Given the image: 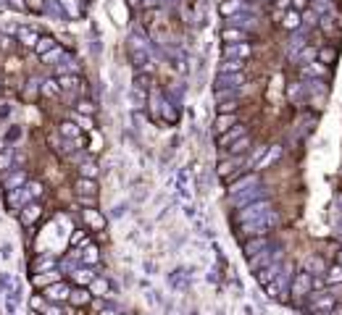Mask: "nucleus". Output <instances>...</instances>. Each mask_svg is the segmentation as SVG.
Segmentation results:
<instances>
[{
    "instance_id": "obj_20",
    "label": "nucleus",
    "mask_w": 342,
    "mask_h": 315,
    "mask_svg": "<svg viewBox=\"0 0 342 315\" xmlns=\"http://www.w3.org/2000/svg\"><path fill=\"white\" fill-rule=\"evenodd\" d=\"M74 281H77L79 286H90V284L95 281V276L90 271H74Z\"/></svg>"
},
{
    "instance_id": "obj_8",
    "label": "nucleus",
    "mask_w": 342,
    "mask_h": 315,
    "mask_svg": "<svg viewBox=\"0 0 342 315\" xmlns=\"http://www.w3.org/2000/svg\"><path fill=\"white\" fill-rule=\"evenodd\" d=\"M234 113H218V118H216V132L218 134H224V132H229V129L234 126Z\"/></svg>"
},
{
    "instance_id": "obj_12",
    "label": "nucleus",
    "mask_w": 342,
    "mask_h": 315,
    "mask_svg": "<svg viewBox=\"0 0 342 315\" xmlns=\"http://www.w3.org/2000/svg\"><path fill=\"white\" fill-rule=\"evenodd\" d=\"M58 84H61V89H74V87H79V76L77 74H61L58 76Z\"/></svg>"
},
{
    "instance_id": "obj_25",
    "label": "nucleus",
    "mask_w": 342,
    "mask_h": 315,
    "mask_svg": "<svg viewBox=\"0 0 342 315\" xmlns=\"http://www.w3.org/2000/svg\"><path fill=\"white\" fill-rule=\"evenodd\" d=\"M37 216H40V207H37V205H29L27 210H24V221H27V224H32Z\"/></svg>"
},
{
    "instance_id": "obj_29",
    "label": "nucleus",
    "mask_w": 342,
    "mask_h": 315,
    "mask_svg": "<svg viewBox=\"0 0 342 315\" xmlns=\"http://www.w3.org/2000/svg\"><path fill=\"white\" fill-rule=\"evenodd\" d=\"M42 192H45V187L40 181H29V195L32 197H42Z\"/></svg>"
},
{
    "instance_id": "obj_19",
    "label": "nucleus",
    "mask_w": 342,
    "mask_h": 315,
    "mask_svg": "<svg viewBox=\"0 0 342 315\" xmlns=\"http://www.w3.org/2000/svg\"><path fill=\"white\" fill-rule=\"evenodd\" d=\"M85 218H87V224H90V226H95V229H103V226H105V221H103V218L95 213V207H90V210H85Z\"/></svg>"
},
{
    "instance_id": "obj_26",
    "label": "nucleus",
    "mask_w": 342,
    "mask_h": 315,
    "mask_svg": "<svg viewBox=\"0 0 342 315\" xmlns=\"http://www.w3.org/2000/svg\"><path fill=\"white\" fill-rule=\"evenodd\" d=\"M90 286H93V291H97V297H105V291H108V284H105V281H93V284H90Z\"/></svg>"
},
{
    "instance_id": "obj_18",
    "label": "nucleus",
    "mask_w": 342,
    "mask_h": 315,
    "mask_svg": "<svg viewBox=\"0 0 342 315\" xmlns=\"http://www.w3.org/2000/svg\"><path fill=\"white\" fill-rule=\"evenodd\" d=\"M74 124H77L79 129H85V132H93L95 121H93V116H82V113H77V116H74Z\"/></svg>"
},
{
    "instance_id": "obj_44",
    "label": "nucleus",
    "mask_w": 342,
    "mask_h": 315,
    "mask_svg": "<svg viewBox=\"0 0 342 315\" xmlns=\"http://www.w3.org/2000/svg\"><path fill=\"white\" fill-rule=\"evenodd\" d=\"M3 150H5V147H3V142H0V152H3Z\"/></svg>"
},
{
    "instance_id": "obj_27",
    "label": "nucleus",
    "mask_w": 342,
    "mask_h": 315,
    "mask_svg": "<svg viewBox=\"0 0 342 315\" xmlns=\"http://www.w3.org/2000/svg\"><path fill=\"white\" fill-rule=\"evenodd\" d=\"M42 8H45V0H27V11L42 13Z\"/></svg>"
},
{
    "instance_id": "obj_32",
    "label": "nucleus",
    "mask_w": 342,
    "mask_h": 315,
    "mask_svg": "<svg viewBox=\"0 0 342 315\" xmlns=\"http://www.w3.org/2000/svg\"><path fill=\"white\" fill-rule=\"evenodd\" d=\"M82 258H85V263H97V247H87Z\"/></svg>"
},
{
    "instance_id": "obj_5",
    "label": "nucleus",
    "mask_w": 342,
    "mask_h": 315,
    "mask_svg": "<svg viewBox=\"0 0 342 315\" xmlns=\"http://www.w3.org/2000/svg\"><path fill=\"white\" fill-rule=\"evenodd\" d=\"M245 32L242 29H234V27H226V29H221V40L226 42V45H237V42H245Z\"/></svg>"
},
{
    "instance_id": "obj_35",
    "label": "nucleus",
    "mask_w": 342,
    "mask_h": 315,
    "mask_svg": "<svg viewBox=\"0 0 342 315\" xmlns=\"http://www.w3.org/2000/svg\"><path fill=\"white\" fill-rule=\"evenodd\" d=\"M61 3H63L66 8H68V13H71V16H77V13H79V8H77V0H61Z\"/></svg>"
},
{
    "instance_id": "obj_23",
    "label": "nucleus",
    "mask_w": 342,
    "mask_h": 315,
    "mask_svg": "<svg viewBox=\"0 0 342 315\" xmlns=\"http://www.w3.org/2000/svg\"><path fill=\"white\" fill-rule=\"evenodd\" d=\"M248 147H250V140H248V137H240V140H237V142H234L232 147H229V152H234V155H240V152H245Z\"/></svg>"
},
{
    "instance_id": "obj_6",
    "label": "nucleus",
    "mask_w": 342,
    "mask_h": 315,
    "mask_svg": "<svg viewBox=\"0 0 342 315\" xmlns=\"http://www.w3.org/2000/svg\"><path fill=\"white\" fill-rule=\"evenodd\" d=\"M240 137H245V126H234V129H229V132L218 134V147H226L229 142L240 140Z\"/></svg>"
},
{
    "instance_id": "obj_24",
    "label": "nucleus",
    "mask_w": 342,
    "mask_h": 315,
    "mask_svg": "<svg viewBox=\"0 0 342 315\" xmlns=\"http://www.w3.org/2000/svg\"><path fill=\"white\" fill-rule=\"evenodd\" d=\"M271 279H274V271H271V268H261V271H258V284H263V286H269V284H271Z\"/></svg>"
},
{
    "instance_id": "obj_34",
    "label": "nucleus",
    "mask_w": 342,
    "mask_h": 315,
    "mask_svg": "<svg viewBox=\"0 0 342 315\" xmlns=\"http://www.w3.org/2000/svg\"><path fill=\"white\" fill-rule=\"evenodd\" d=\"M87 242V234L85 231H74L71 234V244H85Z\"/></svg>"
},
{
    "instance_id": "obj_1",
    "label": "nucleus",
    "mask_w": 342,
    "mask_h": 315,
    "mask_svg": "<svg viewBox=\"0 0 342 315\" xmlns=\"http://www.w3.org/2000/svg\"><path fill=\"white\" fill-rule=\"evenodd\" d=\"M74 192H77V197H97V184H95V179L79 176L77 184H74Z\"/></svg>"
},
{
    "instance_id": "obj_11",
    "label": "nucleus",
    "mask_w": 342,
    "mask_h": 315,
    "mask_svg": "<svg viewBox=\"0 0 342 315\" xmlns=\"http://www.w3.org/2000/svg\"><path fill=\"white\" fill-rule=\"evenodd\" d=\"M37 40H40V34L32 32V29H21V32H19V42L24 45V48H34Z\"/></svg>"
},
{
    "instance_id": "obj_42",
    "label": "nucleus",
    "mask_w": 342,
    "mask_h": 315,
    "mask_svg": "<svg viewBox=\"0 0 342 315\" xmlns=\"http://www.w3.org/2000/svg\"><path fill=\"white\" fill-rule=\"evenodd\" d=\"M329 315H342V307H334V310H332Z\"/></svg>"
},
{
    "instance_id": "obj_2",
    "label": "nucleus",
    "mask_w": 342,
    "mask_h": 315,
    "mask_svg": "<svg viewBox=\"0 0 342 315\" xmlns=\"http://www.w3.org/2000/svg\"><path fill=\"white\" fill-rule=\"evenodd\" d=\"M90 302H93V291L87 286H77L68 294V305H74V307H87Z\"/></svg>"
},
{
    "instance_id": "obj_31",
    "label": "nucleus",
    "mask_w": 342,
    "mask_h": 315,
    "mask_svg": "<svg viewBox=\"0 0 342 315\" xmlns=\"http://www.w3.org/2000/svg\"><path fill=\"white\" fill-rule=\"evenodd\" d=\"M334 56H337L334 50H321V53H318V63H332Z\"/></svg>"
},
{
    "instance_id": "obj_13",
    "label": "nucleus",
    "mask_w": 342,
    "mask_h": 315,
    "mask_svg": "<svg viewBox=\"0 0 342 315\" xmlns=\"http://www.w3.org/2000/svg\"><path fill=\"white\" fill-rule=\"evenodd\" d=\"M32 281H34V286H50V284L58 281V273H56V271H50V273H37Z\"/></svg>"
},
{
    "instance_id": "obj_39",
    "label": "nucleus",
    "mask_w": 342,
    "mask_h": 315,
    "mask_svg": "<svg viewBox=\"0 0 342 315\" xmlns=\"http://www.w3.org/2000/svg\"><path fill=\"white\" fill-rule=\"evenodd\" d=\"M292 8L295 11H306L308 8V0H292Z\"/></svg>"
},
{
    "instance_id": "obj_33",
    "label": "nucleus",
    "mask_w": 342,
    "mask_h": 315,
    "mask_svg": "<svg viewBox=\"0 0 342 315\" xmlns=\"http://www.w3.org/2000/svg\"><path fill=\"white\" fill-rule=\"evenodd\" d=\"M234 111H237V103H234V100H226V103L218 105V113H234Z\"/></svg>"
},
{
    "instance_id": "obj_17",
    "label": "nucleus",
    "mask_w": 342,
    "mask_h": 315,
    "mask_svg": "<svg viewBox=\"0 0 342 315\" xmlns=\"http://www.w3.org/2000/svg\"><path fill=\"white\" fill-rule=\"evenodd\" d=\"M245 68V60H226L221 63V74H240Z\"/></svg>"
},
{
    "instance_id": "obj_10",
    "label": "nucleus",
    "mask_w": 342,
    "mask_h": 315,
    "mask_svg": "<svg viewBox=\"0 0 342 315\" xmlns=\"http://www.w3.org/2000/svg\"><path fill=\"white\" fill-rule=\"evenodd\" d=\"M53 48H58V45H56V40L45 34V37H40V40H37V45H34V53H37V56H45V53H50Z\"/></svg>"
},
{
    "instance_id": "obj_15",
    "label": "nucleus",
    "mask_w": 342,
    "mask_h": 315,
    "mask_svg": "<svg viewBox=\"0 0 342 315\" xmlns=\"http://www.w3.org/2000/svg\"><path fill=\"white\" fill-rule=\"evenodd\" d=\"M282 27H284V29H298V27H300V11H295V8H292V11H287V13H284V21H282Z\"/></svg>"
},
{
    "instance_id": "obj_16",
    "label": "nucleus",
    "mask_w": 342,
    "mask_h": 315,
    "mask_svg": "<svg viewBox=\"0 0 342 315\" xmlns=\"http://www.w3.org/2000/svg\"><path fill=\"white\" fill-rule=\"evenodd\" d=\"M77 113H82V116H95L97 108H95L93 100H79V103H77Z\"/></svg>"
},
{
    "instance_id": "obj_38",
    "label": "nucleus",
    "mask_w": 342,
    "mask_h": 315,
    "mask_svg": "<svg viewBox=\"0 0 342 315\" xmlns=\"http://www.w3.org/2000/svg\"><path fill=\"white\" fill-rule=\"evenodd\" d=\"M258 247H263V239H258V242H248L245 244V250H248V255H255L253 250H258Z\"/></svg>"
},
{
    "instance_id": "obj_14",
    "label": "nucleus",
    "mask_w": 342,
    "mask_h": 315,
    "mask_svg": "<svg viewBox=\"0 0 342 315\" xmlns=\"http://www.w3.org/2000/svg\"><path fill=\"white\" fill-rule=\"evenodd\" d=\"M240 11V0H221L218 3V13L221 16H232V13Z\"/></svg>"
},
{
    "instance_id": "obj_37",
    "label": "nucleus",
    "mask_w": 342,
    "mask_h": 315,
    "mask_svg": "<svg viewBox=\"0 0 342 315\" xmlns=\"http://www.w3.org/2000/svg\"><path fill=\"white\" fill-rule=\"evenodd\" d=\"M79 200V205H85V207H95L97 205V197H77Z\"/></svg>"
},
{
    "instance_id": "obj_3",
    "label": "nucleus",
    "mask_w": 342,
    "mask_h": 315,
    "mask_svg": "<svg viewBox=\"0 0 342 315\" xmlns=\"http://www.w3.org/2000/svg\"><path fill=\"white\" fill-rule=\"evenodd\" d=\"M311 286H313V281H311V273H298L295 276V284H292V294L295 297H306L311 294Z\"/></svg>"
},
{
    "instance_id": "obj_21",
    "label": "nucleus",
    "mask_w": 342,
    "mask_h": 315,
    "mask_svg": "<svg viewBox=\"0 0 342 315\" xmlns=\"http://www.w3.org/2000/svg\"><path fill=\"white\" fill-rule=\"evenodd\" d=\"M326 281L329 284H342V265H332L326 271Z\"/></svg>"
},
{
    "instance_id": "obj_7",
    "label": "nucleus",
    "mask_w": 342,
    "mask_h": 315,
    "mask_svg": "<svg viewBox=\"0 0 342 315\" xmlns=\"http://www.w3.org/2000/svg\"><path fill=\"white\" fill-rule=\"evenodd\" d=\"M250 53H253V48H250L248 42H237V45H226L224 48V56H240V60L242 58H248Z\"/></svg>"
},
{
    "instance_id": "obj_40",
    "label": "nucleus",
    "mask_w": 342,
    "mask_h": 315,
    "mask_svg": "<svg viewBox=\"0 0 342 315\" xmlns=\"http://www.w3.org/2000/svg\"><path fill=\"white\" fill-rule=\"evenodd\" d=\"M11 5H13V8H19V11H24L27 8V0H11Z\"/></svg>"
},
{
    "instance_id": "obj_36",
    "label": "nucleus",
    "mask_w": 342,
    "mask_h": 315,
    "mask_svg": "<svg viewBox=\"0 0 342 315\" xmlns=\"http://www.w3.org/2000/svg\"><path fill=\"white\" fill-rule=\"evenodd\" d=\"M32 307H34V310H45L48 305H45V299H42L40 294H34V297H32Z\"/></svg>"
},
{
    "instance_id": "obj_4",
    "label": "nucleus",
    "mask_w": 342,
    "mask_h": 315,
    "mask_svg": "<svg viewBox=\"0 0 342 315\" xmlns=\"http://www.w3.org/2000/svg\"><path fill=\"white\" fill-rule=\"evenodd\" d=\"M68 294H71V289H68L66 284H61V281L50 284L48 291H45V297L53 299V302H68Z\"/></svg>"
},
{
    "instance_id": "obj_43",
    "label": "nucleus",
    "mask_w": 342,
    "mask_h": 315,
    "mask_svg": "<svg viewBox=\"0 0 342 315\" xmlns=\"http://www.w3.org/2000/svg\"><path fill=\"white\" fill-rule=\"evenodd\" d=\"M100 315H116V313H113V310H103Z\"/></svg>"
},
{
    "instance_id": "obj_22",
    "label": "nucleus",
    "mask_w": 342,
    "mask_h": 315,
    "mask_svg": "<svg viewBox=\"0 0 342 315\" xmlns=\"http://www.w3.org/2000/svg\"><path fill=\"white\" fill-rule=\"evenodd\" d=\"M58 92H61V84H58V82H53V79H50V82H45V84H42V95L56 97Z\"/></svg>"
},
{
    "instance_id": "obj_41",
    "label": "nucleus",
    "mask_w": 342,
    "mask_h": 315,
    "mask_svg": "<svg viewBox=\"0 0 342 315\" xmlns=\"http://www.w3.org/2000/svg\"><path fill=\"white\" fill-rule=\"evenodd\" d=\"M126 3L132 5V8H140V5H142V0H126Z\"/></svg>"
},
{
    "instance_id": "obj_9",
    "label": "nucleus",
    "mask_w": 342,
    "mask_h": 315,
    "mask_svg": "<svg viewBox=\"0 0 342 315\" xmlns=\"http://www.w3.org/2000/svg\"><path fill=\"white\" fill-rule=\"evenodd\" d=\"M58 132L63 134V137H68V140H77L79 142V132H82V129L74 124V121H63V124L58 126Z\"/></svg>"
},
{
    "instance_id": "obj_30",
    "label": "nucleus",
    "mask_w": 342,
    "mask_h": 315,
    "mask_svg": "<svg viewBox=\"0 0 342 315\" xmlns=\"http://www.w3.org/2000/svg\"><path fill=\"white\" fill-rule=\"evenodd\" d=\"M79 171H82V176H87V179H95V173H97V168H95V163H82V168H79Z\"/></svg>"
},
{
    "instance_id": "obj_45",
    "label": "nucleus",
    "mask_w": 342,
    "mask_h": 315,
    "mask_svg": "<svg viewBox=\"0 0 342 315\" xmlns=\"http://www.w3.org/2000/svg\"><path fill=\"white\" fill-rule=\"evenodd\" d=\"M261 3H269V0H261Z\"/></svg>"
},
{
    "instance_id": "obj_28",
    "label": "nucleus",
    "mask_w": 342,
    "mask_h": 315,
    "mask_svg": "<svg viewBox=\"0 0 342 315\" xmlns=\"http://www.w3.org/2000/svg\"><path fill=\"white\" fill-rule=\"evenodd\" d=\"M11 163H13V155H11V152H0V171H8Z\"/></svg>"
}]
</instances>
